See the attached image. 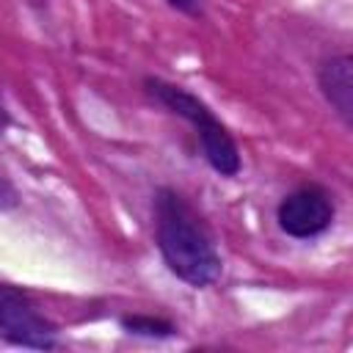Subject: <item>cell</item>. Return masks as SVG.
Segmentation results:
<instances>
[{"instance_id":"cell-1","label":"cell","mask_w":353,"mask_h":353,"mask_svg":"<svg viewBox=\"0 0 353 353\" xmlns=\"http://www.w3.org/2000/svg\"><path fill=\"white\" fill-rule=\"evenodd\" d=\"M154 240L165 268L185 284L201 290L221 279V256L196 210L174 188L154 193Z\"/></svg>"},{"instance_id":"cell-2","label":"cell","mask_w":353,"mask_h":353,"mask_svg":"<svg viewBox=\"0 0 353 353\" xmlns=\"http://www.w3.org/2000/svg\"><path fill=\"white\" fill-rule=\"evenodd\" d=\"M143 88L149 97H154L165 110H171L174 116L185 119L196 135H199V143H201V152H204V160L210 163V168L221 176H234L240 171V149L232 138V132L215 119V113L190 91H185L182 85H174L168 80H160V77H146L143 80Z\"/></svg>"},{"instance_id":"cell-3","label":"cell","mask_w":353,"mask_h":353,"mask_svg":"<svg viewBox=\"0 0 353 353\" xmlns=\"http://www.w3.org/2000/svg\"><path fill=\"white\" fill-rule=\"evenodd\" d=\"M0 339L17 347L52 350L58 345V328L39 312L25 290L0 284Z\"/></svg>"},{"instance_id":"cell-4","label":"cell","mask_w":353,"mask_h":353,"mask_svg":"<svg viewBox=\"0 0 353 353\" xmlns=\"http://www.w3.org/2000/svg\"><path fill=\"white\" fill-rule=\"evenodd\" d=\"M334 215H336L334 199L320 185H303L287 193L276 207L279 229L295 240H309L323 234L334 223Z\"/></svg>"},{"instance_id":"cell-5","label":"cell","mask_w":353,"mask_h":353,"mask_svg":"<svg viewBox=\"0 0 353 353\" xmlns=\"http://www.w3.org/2000/svg\"><path fill=\"white\" fill-rule=\"evenodd\" d=\"M317 85L334 113L350 127L353 124V61L350 55L325 58L317 69Z\"/></svg>"},{"instance_id":"cell-6","label":"cell","mask_w":353,"mask_h":353,"mask_svg":"<svg viewBox=\"0 0 353 353\" xmlns=\"http://www.w3.org/2000/svg\"><path fill=\"white\" fill-rule=\"evenodd\" d=\"M121 328L135 336H149V339H168L176 334V325L165 317H152V314H124Z\"/></svg>"},{"instance_id":"cell-7","label":"cell","mask_w":353,"mask_h":353,"mask_svg":"<svg viewBox=\"0 0 353 353\" xmlns=\"http://www.w3.org/2000/svg\"><path fill=\"white\" fill-rule=\"evenodd\" d=\"M11 207H17V190L0 176V212L3 210H11Z\"/></svg>"},{"instance_id":"cell-8","label":"cell","mask_w":353,"mask_h":353,"mask_svg":"<svg viewBox=\"0 0 353 353\" xmlns=\"http://www.w3.org/2000/svg\"><path fill=\"white\" fill-rule=\"evenodd\" d=\"M168 6L182 11V14H190V17L201 14V0H168Z\"/></svg>"},{"instance_id":"cell-9","label":"cell","mask_w":353,"mask_h":353,"mask_svg":"<svg viewBox=\"0 0 353 353\" xmlns=\"http://www.w3.org/2000/svg\"><path fill=\"white\" fill-rule=\"evenodd\" d=\"M8 121H11V119H8V110H6V108H3V102H0V132L8 127Z\"/></svg>"}]
</instances>
